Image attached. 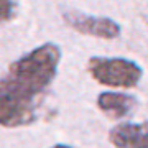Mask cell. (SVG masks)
Returning <instances> with one entry per match:
<instances>
[{
    "label": "cell",
    "mask_w": 148,
    "mask_h": 148,
    "mask_svg": "<svg viewBox=\"0 0 148 148\" xmlns=\"http://www.w3.org/2000/svg\"><path fill=\"white\" fill-rule=\"evenodd\" d=\"M137 99L132 94L125 92H115V90H106L101 92L97 97V107L110 119H123L128 114H132L137 107Z\"/></svg>",
    "instance_id": "obj_5"
},
{
    "label": "cell",
    "mask_w": 148,
    "mask_h": 148,
    "mask_svg": "<svg viewBox=\"0 0 148 148\" xmlns=\"http://www.w3.org/2000/svg\"><path fill=\"white\" fill-rule=\"evenodd\" d=\"M16 7H18L16 0H0V16H2V21H10L15 16Z\"/></svg>",
    "instance_id": "obj_6"
},
{
    "label": "cell",
    "mask_w": 148,
    "mask_h": 148,
    "mask_svg": "<svg viewBox=\"0 0 148 148\" xmlns=\"http://www.w3.org/2000/svg\"><path fill=\"white\" fill-rule=\"evenodd\" d=\"M64 21L77 33L89 36H97L102 40H115L120 36L122 27L109 16H92L81 12H66L63 15Z\"/></svg>",
    "instance_id": "obj_3"
},
{
    "label": "cell",
    "mask_w": 148,
    "mask_h": 148,
    "mask_svg": "<svg viewBox=\"0 0 148 148\" xmlns=\"http://www.w3.org/2000/svg\"><path fill=\"white\" fill-rule=\"evenodd\" d=\"M87 71L95 82L114 89L137 87L143 76L142 66L127 58L92 56L87 61Z\"/></svg>",
    "instance_id": "obj_2"
},
{
    "label": "cell",
    "mask_w": 148,
    "mask_h": 148,
    "mask_svg": "<svg viewBox=\"0 0 148 148\" xmlns=\"http://www.w3.org/2000/svg\"><path fill=\"white\" fill-rule=\"evenodd\" d=\"M109 140L115 148H148V122H123L110 130Z\"/></svg>",
    "instance_id": "obj_4"
},
{
    "label": "cell",
    "mask_w": 148,
    "mask_h": 148,
    "mask_svg": "<svg viewBox=\"0 0 148 148\" xmlns=\"http://www.w3.org/2000/svg\"><path fill=\"white\" fill-rule=\"evenodd\" d=\"M61 48L43 43L8 66L0 84V122L5 128L36 120L40 101L58 74Z\"/></svg>",
    "instance_id": "obj_1"
},
{
    "label": "cell",
    "mask_w": 148,
    "mask_h": 148,
    "mask_svg": "<svg viewBox=\"0 0 148 148\" xmlns=\"http://www.w3.org/2000/svg\"><path fill=\"white\" fill-rule=\"evenodd\" d=\"M51 148H74V147H69V145H64V143H58V145H53Z\"/></svg>",
    "instance_id": "obj_7"
}]
</instances>
